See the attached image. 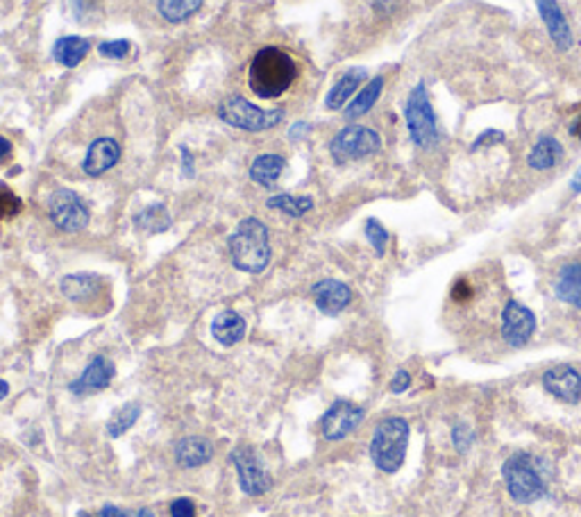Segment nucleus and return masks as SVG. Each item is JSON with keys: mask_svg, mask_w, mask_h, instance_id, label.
I'll use <instances>...</instances> for the list:
<instances>
[{"mask_svg": "<svg viewBox=\"0 0 581 517\" xmlns=\"http://www.w3.org/2000/svg\"><path fill=\"white\" fill-rule=\"evenodd\" d=\"M502 141H504V132H500V129H484V132L475 138L473 150L484 148V146H495V143H502Z\"/></svg>", "mask_w": 581, "mask_h": 517, "instance_id": "obj_34", "label": "nucleus"}, {"mask_svg": "<svg viewBox=\"0 0 581 517\" xmlns=\"http://www.w3.org/2000/svg\"><path fill=\"white\" fill-rule=\"evenodd\" d=\"M89 48V41L82 39V37H62V39H57V44H55L53 57L55 62L60 66H64V69H75V66L87 57Z\"/></svg>", "mask_w": 581, "mask_h": 517, "instance_id": "obj_23", "label": "nucleus"}, {"mask_svg": "<svg viewBox=\"0 0 581 517\" xmlns=\"http://www.w3.org/2000/svg\"><path fill=\"white\" fill-rule=\"evenodd\" d=\"M473 297V286H470L468 279H459L457 284L452 286V300L466 302Z\"/></svg>", "mask_w": 581, "mask_h": 517, "instance_id": "obj_37", "label": "nucleus"}, {"mask_svg": "<svg viewBox=\"0 0 581 517\" xmlns=\"http://www.w3.org/2000/svg\"><path fill=\"white\" fill-rule=\"evenodd\" d=\"M284 166V157L280 154H259L250 166V178L261 187H275Z\"/></svg>", "mask_w": 581, "mask_h": 517, "instance_id": "obj_24", "label": "nucleus"}, {"mask_svg": "<svg viewBox=\"0 0 581 517\" xmlns=\"http://www.w3.org/2000/svg\"><path fill=\"white\" fill-rule=\"evenodd\" d=\"M268 207L277 209V212L286 213V216L290 218H300L314 209V200H311L309 196H289V193H282V196H275L268 200Z\"/></svg>", "mask_w": 581, "mask_h": 517, "instance_id": "obj_27", "label": "nucleus"}, {"mask_svg": "<svg viewBox=\"0 0 581 517\" xmlns=\"http://www.w3.org/2000/svg\"><path fill=\"white\" fill-rule=\"evenodd\" d=\"M171 517H196V506L191 499L180 497L171 504Z\"/></svg>", "mask_w": 581, "mask_h": 517, "instance_id": "obj_35", "label": "nucleus"}, {"mask_svg": "<svg viewBox=\"0 0 581 517\" xmlns=\"http://www.w3.org/2000/svg\"><path fill=\"white\" fill-rule=\"evenodd\" d=\"M572 134H575V137H579V138H581V119L577 121L575 128H572Z\"/></svg>", "mask_w": 581, "mask_h": 517, "instance_id": "obj_43", "label": "nucleus"}, {"mask_svg": "<svg viewBox=\"0 0 581 517\" xmlns=\"http://www.w3.org/2000/svg\"><path fill=\"white\" fill-rule=\"evenodd\" d=\"M137 517H155L153 511H148V508H143V511L137 513Z\"/></svg>", "mask_w": 581, "mask_h": 517, "instance_id": "obj_44", "label": "nucleus"}, {"mask_svg": "<svg viewBox=\"0 0 581 517\" xmlns=\"http://www.w3.org/2000/svg\"><path fill=\"white\" fill-rule=\"evenodd\" d=\"M409 422L404 418H386L375 427L370 440V458L386 474L402 468L407 447H409Z\"/></svg>", "mask_w": 581, "mask_h": 517, "instance_id": "obj_3", "label": "nucleus"}, {"mask_svg": "<svg viewBox=\"0 0 581 517\" xmlns=\"http://www.w3.org/2000/svg\"><path fill=\"white\" fill-rule=\"evenodd\" d=\"M536 331V315L529 306L518 300H509L502 309V338L511 347L520 350L532 340Z\"/></svg>", "mask_w": 581, "mask_h": 517, "instance_id": "obj_9", "label": "nucleus"}, {"mask_svg": "<svg viewBox=\"0 0 581 517\" xmlns=\"http://www.w3.org/2000/svg\"><path fill=\"white\" fill-rule=\"evenodd\" d=\"M404 119H407V129H409L411 141L418 148H432L439 141V125H436V113H434L432 100H429L425 84L418 82L411 89L404 107Z\"/></svg>", "mask_w": 581, "mask_h": 517, "instance_id": "obj_5", "label": "nucleus"}, {"mask_svg": "<svg viewBox=\"0 0 581 517\" xmlns=\"http://www.w3.org/2000/svg\"><path fill=\"white\" fill-rule=\"evenodd\" d=\"M314 302L325 315H336L352 302L350 286L339 279H323L314 286Z\"/></svg>", "mask_w": 581, "mask_h": 517, "instance_id": "obj_14", "label": "nucleus"}, {"mask_svg": "<svg viewBox=\"0 0 581 517\" xmlns=\"http://www.w3.org/2000/svg\"><path fill=\"white\" fill-rule=\"evenodd\" d=\"M382 150V137L373 128L350 125L343 128L330 141V154L336 163L357 162V159L373 157Z\"/></svg>", "mask_w": 581, "mask_h": 517, "instance_id": "obj_6", "label": "nucleus"}, {"mask_svg": "<svg viewBox=\"0 0 581 517\" xmlns=\"http://www.w3.org/2000/svg\"><path fill=\"white\" fill-rule=\"evenodd\" d=\"M218 116L221 121H225L227 125L237 129H246V132H264V129H271L275 125H280V121L284 119V112L282 109H273V112H264L257 104L248 103L246 98H234L225 100V103L218 107Z\"/></svg>", "mask_w": 581, "mask_h": 517, "instance_id": "obj_7", "label": "nucleus"}, {"mask_svg": "<svg viewBox=\"0 0 581 517\" xmlns=\"http://www.w3.org/2000/svg\"><path fill=\"white\" fill-rule=\"evenodd\" d=\"M7 395H10V384L0 379V399H5Z\"/></svg>", "mask_w": 581, "mask_h": 517, "instance_id": "obj_42", "label": "nucleus"}, {"mask_svg": "<svg viewBox=\"0 0 581 517\" xmlns=\"http://www.w3.org/2000/svg\"><path fill=\"white\" fill-rule=\"evenodd\" d=\"M139 415H141V406H139L137 402H130V404L121 406V409L112 415V420H109L107 434L112 436V438H119V436H123L125 431H128V429L137 422Z\"/></svg>", "mask_w": 581, "mask_h": 517, "instance_id": "obj_29", "label": "nucleus"}, {"mask_svg": "<svg viewBox=\"0 0 581 517\" xmlns=\"http://www.w3.org/2000/svg\"><path fill=\"white\" fill-rule=\"evenodd\" d=\"M566 157V150H563L561 143L554 137H541L536 143H534L532 153H529V168L534 171H550V168L557 166L559 162H563Z\"/></svg>", "mask_w": 581, "mask_h": 517, "instance_id": "obj_20", "label": "nucleus"}, {"mask_svg": "<svg viewBox=\"0 0 581 517\" xmlns=\"http://www.w3.org/2000/svg\"><path fill=\"white\" fill-rule=\"evenodd\" d=\"M100 291V277L96 275H69L62 279V293L73 302L91 300Z\"/></svg>", "mask_w": 581, "mask_h": 517, "instance_id": "obj_25", "label": "nucleus"}, {"mask_svg": "<svg viewBox=\"0 0 581 517\" xmlns=\"http://www.w3.org/2000/svg\"><path fill=\"white\" fill-rule=\"evenodd\" d=\"M212 454V445L205 438H184L175 447V458L182 468H200V465L209 463Z\"/></svg>", "mask_w": 581, "mask_h": 517, "instance_id": "obj_21", "label": "nucleus"}, {"mask_svg": "<svg viewBox=\"0 0 581 517\" xmlns=\"http://www.w3.org/2000/svg\"><path fill=\"white\" fill-rule=\"evenodd\" d=\"M366 78H368V73H366L364 69L348 71V73L332 87L330 94H327V109H341L348 100L355 98V96L359 94V87L366 82Z\"/></svg>", "mask_w": 581, "mask_h": 517, "instance_id": "obj_19", "label": "nucleus"}, {"mask_svg": "<svg viewBox=\"0 0 581 517\" xmlns=\"http://www.w3.org/2000/svg\"><path fill=\"white\" fill-rule=\"evenodd\" d=\"M452 443L459 452H466V449L475 443V434L470 431L468 424H457V427L452 429Z\"/></svg>", "mask_w": 581, "mask_h": 517, "instance_id": "obj_33", "label": "nucleus"}, {"mask_svg": "<svg viewBox=\"0 0 581 517\" xmlns=\"http://www.w3.org/2000/svg\"><path fill=\"white\" fill-rule=\"evenodd\" d=\"M543 388L563 404H579L581 372L572 365H554L543 375Z\"/></svg>", "mask_w": 581, "mask_h": 517, "instance_id": "obj_12", "label": "nucleus"}, {"mask_svg": "<svg viewBox=\"0 0 581 517\" xmlns=\"http://www.w3.org/2000/svg\"><path fill=\"white\" fill-rule=\"evenodd\" d=\"M205 0H159V14L171 23H182L191 19Z\"/></svg>", "mask_w": 581, "mask_h": 517, "instance_id": "obj_28", "label": "nucleus"}, {"mask_svg": "<svg viewBox=\"0 0 581 517\" xmlns=\"http://www.w3.org/2000/svg\"><path fill=\"white\" fill-rule=\"evenodd\" d=\"M134 225H137L141 232L159 234V232H166L168 227H171V216H168L164 204H153V207L143 209L141 213L134 216Z\"/></svg>", "mask_w": 581, "mask_h": 517, "instance_id": "obj_26", "label": "nucleus"}, {"mask_svg": "<svg viewBox=\"0 0 581 517\" xmlns=\"http://www.w3.org/2000/svg\"><path fill=\"white\" fill-rule=\"evenodd\" d=\"M130 50H132V44L128 39L105 41V44L98 46V53L107 60H123V57H128Z\"/></svg>", "mask_w": 581, "mask_h": 517, "instance_id": "obj_31", "label": "nucleus"}, {"mask_svg": "<svg viewBox=\"0 0 581 517\" xmlns=\"http://www.w3.org/2000/svg\"><path fill=\"white\" fill-rule=\"evenodd\" d=\"M10 157H12V143H10V138L0 137V163L7 162V159H10Z\"/></svg>", "mask_w": 581, "mask_h": 517, "instance_id": "obj_38", "label": "nucleus"}, {"mask_svg": "<svg viewBox=\"0 0 581 517\" xmlns=\"http://www.w3.org/2000/svg\"><path fill=\"white\" fill-rule=\"evenodd\" d=\"M366 238H368V243L373 246L375 254H384L386 246H389V232H386V227L382 225L377 218H368V221H366Z\"/></svg>", "mask_w": 581, "mask_h": 517, "instance_id": "obj_30", "label": "nucleus"}, {"mask_svg": "<svg viewBox=\"0 0 581 517\" xmlns=\"http://www.w3.org/2000/svg\"><path fill=\"white\" fill-rule=\"evenodd\" d=\"M570 187H572V191H575V193H581V168L575 172V178H572Z\"/></svg>", "mask_w": 581, "mask_h": 517, "instance_id": "obj_40", "label": "nucleus"}, {"mask_svg": "<svg viewBox=\"0 0 581 517\" xmlns=\"http://www.w3.org/2000/svg\"><path fill=\"white\" fill-rule=\"evenodd\" d=\"M48 213L62 232H80L89 225V209L71 188H57L48 200Z\"/></svg>", "mask_w": 581, "mask_h": 517, "instance_id": "obj_8", "label": "nucleus"}, {"mask_svg": "<svg viewBox=\"0 0 581 517\" xmlns=\"http://www.w3.org/2000/svg\"><path fill=\"white\" fill-rule=\"evenodd\" d=\"M298 66L290 60V54L282 48H264L255 54L250 64V84L252 94L257 98L273 100L280 98L282 94L290 89V84L296 82Z\"/></svg>", "mask_w": 581, "mask_h": 517, "instance_id": "obj_1", "label": "nucleus"}, {"mask_svg": "<svg viewBox=\"0 0 581 517\" xmlns=\"http://www.w3.org/2000/svg\"><path fill=\"white\" fill-rule=\"evenodd\" d=\"M554 296L557 300L581 309V262L563 263L554 281Z\"/></svg>", "mask_w": 581, "mask_h": 517, "instance_id": "obj_17", "label": "nucleus"}, {"mask_svg": "<svg viewBox=\"0 0 581 517\" xmlns=\"http://www.w3.org/2000/svg\"><path fill=\"white\" fill-rule=\"evenodd\" d=\"M232 461L237 465L243 493L257 497V495H264L268 488H271V477H268L266 468L261 465V461L250 447L234 449V452H232Z\"/></svg>", "mask_w": 581, "mask_h": 517, "instance_id": "obj_10", "label": "nucleus"}, {"mask_svg": "<svg viewBox=\"0 0 581 517\" xmlns=\"http://www.w3.org/2000/svg\"><path fill=\"white\" fill-rule=\"evenodd\" d=\"M112 379H114L112 361L105 359V356H96V359L84 368L80 379H75L73 384H71V390H73L75 395L96 393V390L107 388V386L112 384Z\"/></svg>", "mask_w": 581, "mask_h": 517, "instance_id": "obj_16", "label": "nucleus"}, {"mask_svg": "<svg viewBox=\"0 0 581 517\" xmlns=\"http://www.w3.org/2000/svg\"><path fill=\"white\" fill-rule=\"evenodd\" d=\"M502 477L507 490L518 504H532L545 495L547 486L543 479L536 458L525 452L509 456L502 465Z\"/></svg>", "mask_w": 581, "mask_h": 517, "instance_id": "obj_4", "label": "nucleus"}, {"mask_svg": "<svg viewBox=\"0 0 581 517\" xmlns=\"http://www.w3.org/2000/svg\"><path fill=\"white\" fill-rule=\"evenodd\" d=\"M119 159H121L119 143L109 137H103V138H96V141L89 146L82 168L87 175L98 178V175H103V172L112 171V168L119 163Z\"/></svg>", "mask_w": 581, "mask_h": 517, "instance_id": "obj_13", "label": "nucleus"}, {"mask_svg": "<svg viewBox=\"0 0 581 517\" xmlns=\"http://www.w3.org/2000/svg\"><path fill=\"white\" fill-rule=\"evenodd\" d=\"M230 256L234 266L243 272L266 271L271 262V241H268V227L257 218H246L239 222L237 232L230 237Z\"/></svg>", "mask_w": 581, "mask_h": 517, "instance_id": "obj_2", "label": "nucleus"}, {"mask_svg": "<svg viewBox=\"0 0 581 517\" xmlns=\"http://www.w3.org/2000/svg\"><path fill=\"white\" fill-rule=\"evenodd\" d=\"M212 336L225 347H232V345L241 343L243 336H246V321L237 311H223L214 318Z\"/></svg>", "mask_w": 581, "mask_h": 517, "instance_id": "obj_18", "label": "nucleus"}, {"mask_svg": "<svg viewBox=\"0 0 581 517\" xmlns=\"http://www.w3.org/2000/svg\"><path fill=\"white\" fill-rule=\"evenodd\" d=\"M382 89H384V78H382V75L368 79L364 89H359V94L350 100V104H348V109H345V119L355 121V119H361V116H366V113L375 107V103L380 100Z\"/></svg>", "mask_w": 581, "mask_h": 517, "instance_id": "obj_22", "label": "nucleus"}, {"mask_svg": "<svg viewBox=\"0 0 581 517\" xmlns=\"http://www.w3.org/2000/svg\"><path fill=\"white\" fill-rule=\"evenodd\" d=\"M538 14H541L543 23H545L547 32H550L552 41L557 44V48L561 53L572 48V30L568 25L566 16H563L561 7H559L557 0H536Z\"/></svg>", "mask_w": 581, "mask_h": 517, "instance_id": "obj_15", "label": "nucleus"}, {"mask_svg": "<svg viewBox=\"0 0 581 517\" xmlns=\"http://www.w3.org/2000/svg\"><path fill=\"white\" fill-rule=\"evenodd\" d=\"M409 386H411L409 372H407V370H398L393 379H391L389 388H391V393H404V390L409 388Z\"/></svg>", "mask_w": 581, "mask_h": 517, "instance_id": "obj_36", "label": "nucleus"}, {"mask_svg": "<svg viewBox=\"0 0 581 517\" xmlns=\"http://www.w3.org/2000/svg\"><path fill=\"white\" fill-rule=\"evenodd\" d=\"M100 517H128V513L125 511H121V508H116V506H105L103 511H100Z\"/></svg>", "mask_w": 581, "mask_h": 517, "instance_id": "obj_39", "label": "nucleus"}, {"mask_svg": "<svg viewBox=\"0 0 581 517\" xmlns=\"http://www.w3.org/2000/svg\"><path fill=\"white\" fill-rule=\"evenodd\" d=\"M21 200L7 187H0V221L16 216L21 212Z\"/></svg>", "mask_w": 581, "mask_h": 517, "instance_id": "obj_32", "label": "nucleus"}, {"mask_svg": "<svg viewBox=\"0 0 581 517\" xmlns=\"http://www.w3.org/2000/svg\"><path fill=\"white\" fill-rule=\"evenodd\" d=\"M364 418H366V411L361 409V406L341 399V402L332 404V409L327 411L325 418H323L321 422L323 436H325L327 440L345 438V436L352 434V431L364 422Z\"/></svg>", "mask_w": 581, "mask_h": 517, "instance_id": "obj_11", "label": "nucleus"}, {"mask_svg": "<svg viewBox=\"0 0 581 517\" xmlns=\"http://www.w3.org/2000/svg\"><path fill=\"white\" fill-rule=\"evenodd\" d=\"M307 132H309V125H307V123H298L296 128H293V132H290V137H298V134H300V137H305Z\"/></svg>", "mask_w": 581, "mask_h": 517, "instance_id": "obj_41", "label": "nucleus"}]
</instances>
